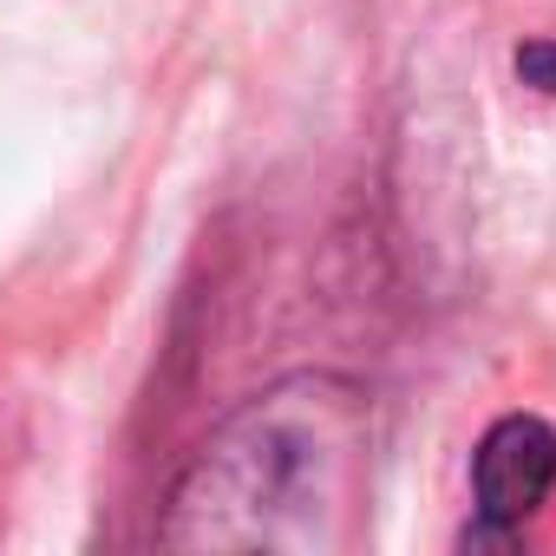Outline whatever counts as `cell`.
Masks as SVG:
<instances>
[{
    "label": "cell",
    "instance_id": "cell-1",
    "mask_svg": "<svg viewBox=\"0 0 556 556\" xmlns=\"http://www.w3.org/2000/svg\"><path fill=\"white\" fill-rule=\"evenodd\" d=\"M367 400L302 374L229 413L170 491V549H334L354 536Z\"/></svg>",
    "mask_w": 556,
    "mask_h": 556
},
{
    "label": "cell",
    "instance_id": "cell-3",
    "mask_svg": "<svg viewBox=\"0 0 556 556\" xmlns=\"http://www.w3.org/2000/svg\"><path fill=\"white\" fill-rule=\"evenodd\" d=\"M517 79L556 99V40H530V47H517Z\"/></svg>",
    "mask_w": 556,
    "mask_h": 556
},
{
    "label": "cell",
    "instance_id": "cell-2",
    "mask_svg": "<svg viewBox=\"0 0 556 556\" xmlns=\"http://www.w3.org/2000/svg\"><path fill=\"white\" fill-rule=\"evenodd\" d=\"M471 491L484 530H523L556 491V432L536 413H504L471 452Z\"/></svg>",
    "mask_w": 556,
    "mask_h": 556
}]
</instances>
